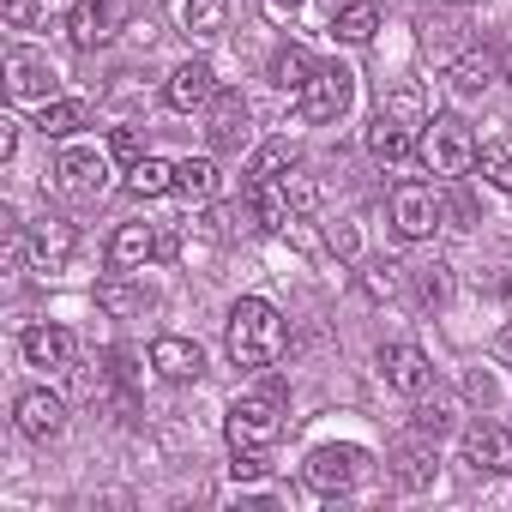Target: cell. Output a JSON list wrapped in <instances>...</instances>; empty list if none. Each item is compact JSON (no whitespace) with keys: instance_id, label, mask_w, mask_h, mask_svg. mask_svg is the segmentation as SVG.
I'll use <instances>...</instances> for the list:
<instances>
[{"instance_id":"6da1fadb","label":"cell","mask_w":512,"mask_h":512,"mask_svg":"<svg viewBox=\"0 0 512 512\" xmlns=\"http://www.w3.org/2000/svg\"><path fill=\"white\" fill-rule=\"evenodd\" d=\"M229 362L235 368H272L284 356V314L260 296H241L229 308Z\"/></svg>"},{"instance_id":"277c9868","label":"cell","mask_w":512,"mask_h":512,"mask_svg":"<svg viewBox=\"0 0 512 512\" xmlns=\"http://www.w3.org/2000/svg\"><path fill=\"white\" fill-rule=\"evenodd\" d=\"M350 97H356L350 67H314V79L296 91V115L302 121H338L350 109Z\"/></svg>"},{"instance_id":"484cf974","label":"cell","mask_w":512,"mask_h":512,"mask_svg":"<svg viewBox=\"0 0 512 512\" xmlns=\"http://www.w3.org/2000/svg\"><path fill=\"white\" fill-rule=\"evenodd\" d=\"M85 121H91V109H85V103H73V97H55V103H43V121H37V127H43L49 139H67V133H79Z\"/></svg>"},{"instance_id":"83f0119b","label":"cell","mask_w":512,"mask_h":512,"mask_svg":"<svg viewBox=\"0 0 512 512\" xmlns=\"http://www.w3.org/2000/svg\"><path fill=\"white\" fill-rule=\"evenodd\" d=\"M488 79H494L488 55H464V61L452 67V91H458V97H482V91H488Z\"/></svg>"},{"instance_id":"44dd1931","label":"cell","mask_w":512,"mask_h":512,"mask_svg":"<svg viewBox=\"0 0 512 512\" xmlns=\"http://www.w3.org/2000/svg\"><path fill=\"white\" fill-rule=\"evenodd\" d=\"M217 187H223V175H217L211 157H187V163H175V193H181V199L205 205V199H217Z\"/></svg>"},{"instance_id":"52a82bcc","label":"cell","mask_w":512,"mask_h":512,"mask_svg":"<svg viewBox=\"0 0 512 512\" xmlns=\"http://www.w3.org/2000/svg\"><path fill=\"white\" fill-rule=\"evenodd\" d=\"M73 247H79V229L67 223V217H55V211H43L37 223H31V266L37 272H67V260H73Z\"/></svg>"},{"instance_id":"9c48e42d","label":"cell","mask_w":512,"mask_h":512,"mask_svg":"<svg viewBox=\"0 0 512 512\" xmlns=\"http://www.w3.org/2000/svg\"><path fill=\"white\" fill-rule=\"evenodd\" d=\"M7 91H13L19 103H55V67H49V55L13 49V55H7Z\"/></svg>"},{"instance_id":"7402d4cb","label":"cell","mask_w":512,"mask_h":512,"mask_svg":"<svg viewBox=\"0 0 512 512\" xmlns=\"http://www.w3.org/2000/svg\"><path fill=\"white\" fill-rule=\"evenodd\" d=\"M302 157H296V145L290 139H266L260 151H253V163H247V187H260V181H272V175H284V169H296Z\"/></svg>"},{"instance_id":"3957f363","label":"cell","mask_w":512,"mask_h":512,"mask_svg":"<svg viewBox=\"0 0 512 512\" xmlns=\"http://www.w3.org/2000/svg\"><path fill=\"white\" fill-rule=\"evenodd\" d=\"M416 157L434 175H464V169H476V139H470V127L458 115H428L422 139H416Z\"/></svg>"},{"instance_id":"9a60e30c","label":"cell","mask_w":512,"mask_h":512,"mask_svg":"<svg viewBox=\"0 0 512 512\" xmlns=\"http://www.w3.org/2000/svg\"><path fill=\"white\" fill-rule=\"evenodd\" d=\"M55 175H61V187H67L73 199H103V187H109V163H103L97 151H67V157L55 163Z\"/></svg>"},{"instance_id":"ab89813d","label":"cell","mask_w":512,"mask_h":512,"mask_svg":"<svg viewBox=\"0 0 512 512\" xmlns=\"http://www.w3.org/2000/svg\"><path fill=\"white\" fill-rule=\"evenodd\" d=\"M266 7H272V13H296V7H302V0H266Z\"/></svg>"},{"instance_id":"2e32d148","label":"cell","mask_w":512,"mask_h":512,"mask_svg":"<svg viewBox=\"0 0 512 512\" xmlns=\"http://www.w3.org/2000/svg\"><path fill=\"white\" fill-rule=\"evenodd\" d=\"M19 350L31 368H73V332L67 326H25Z\"/></svg>"},{"instance_id":"4dcf8cb0","label":"cell","mask_w":512,"mask_h":512,"mask_svg":"<svg viewBox=\"0 0 512 512\" xmlns=\"http://www.w3.org/2000/svg\"><path fill=\"white\" fill-rule=\"evenodd\" d=\"M416 296H422L428 308H440V302L452 296V272H446V266H422V272H416Z\"/></svg>"},{"instance_id":"8d00e7d4","label":"cell","mask_w":512,"mask_h":512,"mask_svg":"<svg viewBox=\"0 0 512 512\" xmlns=\"http://www.w3.org/2000/svg\"><path fill=\"white\" fill-rule=\"evenodd\" d=\"M7 25H37V0H7Z\"/></svg>"},{"instance_id":"cb8c5ba5","label":"cell","mask_w":512,"mask_h":512,"mask_svg":"<svg viewBox=\"0 0 512 512\" xmlns=\"http://www.w3.org/2000/svg\"><path fill=\"white\" fill-rule=\"evenodd\" d=\"M181 25H187V37H223L229 0H187V7H181Z\"/></svg>"},{"instance_id":"74e56055","label":"cell","mask_w":512,"mask_h":512,"mask_svg":"<svg viewBox=\"0 0 512 512\" xmlns=\"http://www.w3.org/2000/svg\"><path fill=\"white\" fill-rule=\"evenodd\" d=\"M19 151V121H0V157Z\"/></svg>"},{"instance_id":"ffe728a7","label":"cell","mask_w":512,"mask_h":512,"mask_svg":"<svg viewBox=\"0 0 512 512\" xmlns=\"http://www.w3.org/2000/svg\"><path fill=\"white\" fill-rule=\"evenodd\" d=\"M392 476H398V488H410V494L434 488V452H428L422 440H404V446L392 452Z\"/></svg>"},{"instance_id":"ba28073f","label":"cell","mask_w":512,"mask_h":512,"mask_svg":"<svg viewBox=\"0 0 512 512\" xmlns=\"http://www.w3.org/2000/svg\"><path fill=\"white\" fill-rule=\"evenodd\" d=\"M247 133H253V109H247V97H241V91H217V97H211V121H205L211 151H241Z\"/></svg>"},{"instance_id":"836d02e7","label":"cell","mask_w":512,"mask_h":512,"mask_svg":"<svg viewBox=\"0 0 512 512\" xmlns=\"http://www.w3.org/2000/svg\"><path fill=\"white\" fill-rule=\"evenodd\" d=\"M362 290H368L374 302H386V296L398 290V266H392V260H380V266H368V272H362Z\"/></svg>"},{"instance_id":"603a6c76","label":"cell","mask_w":512,"mask_h":512,"mask_svg":"<svg viewBox=\"0 0 512 512\" xmlns=\"http://www.w3.org/2000/svg\"><path fill=\"white\" fill-rule=\"evenodd\" d=\"M127 187H133L139 199H157V193H175V163H163V157H139V163L127 169Z\"/></svg>"},{"instance_id":"7a4b0ae2","label":"cell","mask_w":512,"mask_h":512,"mask_svg":"<svg viewBox=\"0 0 512 512\" xmlns=\"http://www.w3.org/2000/svg\"><path fill=\"white\" fill-rule=\"evenodd\" d=\"M223 428H229V446H235V452H266V446L284 434V386H278V380H266L260 392L235 398Z\"/></svg>"},{"instance_id":"d4e9b609","label":"cell","mask_w":512,"mask_h":512,"mask_svg":"<svg viewBox=\"0 0 512 512\" xmlns=\"http://www.w3.org/2000/svg\"><path fill=\"white\" fill-rule=\"evenodd\" d=\"M308 79H314V55L308 49H278L272 55V85L278 91H302Z\"/></svg>"},{"instance_id":"1f68e13d","label":"cell","mask_w":512,"mask_h":512,"mask_svg":"<svg viewBox=\"0 0 512 512\" xmlns=\"http://www.w3.org/2000/svg\"><path fill=\"white\" fill-rule=\"evenodd\" d=\"M109 157L133 169V163L145 157V139H139V127H115V133H109Z\"/></svg>"},{"instance_id":"5bb4252c","label":"cell","mask_w":512,"mask_h":512,"mask_svg":"<svg viewBox=\"0 0 512 512\" xmlns=\"http://www.w3.org/2000/svg\"><path fill=\"white\" fill-rule=\"evenodd\" d=\"M464 458L476 470H512V428L500 422H470L464 428Z\"/></svg>"},{"instance_id":"d590c367","label":"cell","mask_w":512,"mask_h":512,"mask_svg":"<svg viewBox=\"0 0 512 512\" xmlns=\"http://www.w3.org/2000/svg\"><path fill=\"white\" fill-rule=\"evenodd\" d=\"M235 482H253V476H266V452H235Z\"/></svg>"},{"instance_id":"8992f818","label":"cell","mask_w":512,"mask_h":512,"mask_svg":"<svg viewBox=\"0 0 512 512\" xmlns=\"http://www.w3.org/2000/svg\"><path fill=\"white\" fill-rule=\"evenodd\" d=\"M362 464H368L362 446H320V452L308 458V488H314V494H350L356 476H362Z\"/></svg>"},{"instance_id":"8fae6325","label":"cell","mask_w":512,"mask_h":512,"mask_svg":"<svg viewBox=\"0 0 512 512\" xmlns=\"http://www.w3.org/2000/svg\"><path fill=\"white\" fill-rule=\"evenodd\" d=\"M115 31H121V0H73L67 37H73L79 49H103Z\"/></svg>"},{"instance_id":"e0dca14e","label":"cell","mask_w":512,"mask_h":512,"mask_svg":"<svg viewBox=\"0 0 512 512\" xmlns=\"http://www.w3.org/2000/svg\"><path fill=\"white\" fill-rule=\"evenodd\" d=\"M151 368H157L169 386H187V380L205 374V356H199V344H187V338H157V344H151Z\"/></svg>"},{"instance_id":"4316f807","label":"cell","mask_w":512,"mask_h":512,"mask_svg":"<svg viewBox=\"0 0 512 512\" xmlns=\"http://www.w3.org/2000/svg\"><path fill=\"white\" fill-rule=\"evenodd\" d=\"M97 308L103 314H139L145 308V290H133L127 278H103L97 284Z\"/></svg>"},{"instance_id":"7c38bea8","label":"cell","mask_w":512,"mask_h":512,"mask_svg":"<svg viewBox=\"0 0 512 512\" xmlns=\"http://www.w3.org/2000/svg\"><path fill=\"white\" fill-rule=\"evenodd\" d=\"M380 374H386V386H398L404 398H422V392L434 386V362H428L416 344H386V350H380Z\"/></svg>"},{"instance_id":"5b68a950","label":"cell","mask_w":512,"mask_h":512,"mask_svg":"<svg viewBox=\"0 0 512 512\" xmlns=\"http://www.w3.org/2000/svg\"><path fill=\"white\" fill-rule=\"evenodd\" d=\"M392 229H398L404 241H428V235L440 229V199H434V187L398 181V187H392Z\"/></svg>"},{"instance_id":"60d3db41","label":"cell","mask_w":512,"mask_h":512,"mask_svg":"<svg viewBox=\"0 0 512 512\" xmlns=\"http://www.w3.org/2000/svg\"><path fill=\"white\" fill-rule=\"evenodd\" d=\"M458 7H470V0H458Z\"/></svg>"},{"instance_id":"ac0fdd59","label":"cell","mask_w":512,"mask_h":512,"mask_svg":"<svg viewBox=\"0 0 512 512\" xmlns=\"http://www.w3.org/2000/svg\"><path fill=\"white\" fill-rule=\"evenodd\" d=\"M109 260H115L121 272H133V266H145V260H163V235H157L151 223H121L115 241H109Z\"/></svg>"},{"instance_id":"e575fe53","label":"cell","mask_w":512,"mask_h":512,"mask_svg":"<svg viewBox=\"0 0 512 512\" xmlns=\"http://www.w3.org/2000/svg\"><path fill=\"white\" fill-rule=\"evenodd\" d=\"M386 115H398V121H410V127H422V121H428L416 91H392V97H386Z\"/></svg>"},{"instance_id":"f546056e","label":"cell","mask_w":512,"mask_h":512,"mask_svg":"<svg viewBox=\"0 0 512 512\" xmlns=\"http://www.w3.org/2000/svg\"><path fill=\"white\" fill-rule=\"evenodd\" d=\"M476 169H482L488 187H506V193H512V151H506V145H482V151H476Z\"/></svg>"},{"instance_id":"f1b7e54d","label":"cell","mask_w":512,"mask_h":512,"mask_svg":"<svg viewBox=\"0 0 512 512\" xmlns=\"http://www.w3.org/2000/svg\"><path fill=\"white\" fill-rule=\"evenodd\" d=\"M332 31H338V37H344V43H368V37H374V31H380V13H374V7H344V13H338V25H332Z\"/></svg>"},{"instance_id":"d6986e66","label":"cell","mask_w":512,"mask_h":512,"mask_svg":"<svg viewBox=\"0 0 512 512\" xmlns=\"http://www.w3.org/2000/svg\"><path fill=\"white\" fill-rule=\"evenodd\" d=\"M416 151V139H410V121H398V115H380L374 127H368V157L374 163H404Z\"/></svg>"},{"instance_id":"f35d334b","label":"cell","mask_w":512,"mask_h":512,"mask_svg":"<svg viewBox=\"0 0 512 512\" xmlns=\"http://www.w3.org/2000/svg\"><path fill=\"white\" fill-rule=\"evenodd\" d=\"M494 356H506V362H512V326H506V332L494 338Z\"/></svg>"},{"instance_id":"30bf717a","label":"cell","mask_w":512,"mask_h":512,"mask_svg":"<svg viewBox=\"0 0 512 512\" xmlns=\"http://www.w3.org/2000/svg\"><path fill=\"white\" fill-rule=\"evenodd\" d=\"M13 422H19V434L25 440H37V446H49V440H61V428H67V404L55 398V392H25L19 404H13Z\"/></svg>"},{"instance_id":"d6a6232c","label":"cell","mask_w":512,"mask_h":512,"mask_svg":"<svg viewBox=\"0 0 512 512\" xmlns=\"http://www.w3.org/2000/svg\"><path fill=\"white\" fill-rule=\"evenodd\" d=\"M446 428H452V404H440V398H434V404H422V410H416V434H422V440H440Z\"/></svg>"},{"instance_id":"4fadbf2b","label":"cell","mask_w":512,"mask_h":512,"mask_svg":"<svg viewBox=\"0 0 512 512\" xmlns=\"http://www.w3.org/2000/svg\"><path fill=\"white\" fill-rule=\"evenodd\" d=\"M163 97H169V109H205L211 97H217V73L205 67V61H181L175 73H169V85H163Z\"/></svg>"}]
</instances>
